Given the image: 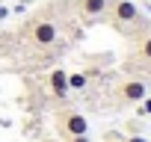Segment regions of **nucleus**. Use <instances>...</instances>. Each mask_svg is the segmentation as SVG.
Masks as SVG:
<instances>
[{
  "mask_svg": "<svg viewBox=\"0 0 151 142\" xmlns=\"http://www.w3.org/2000/svg\"><path fill=\"white\" fill-rule=\"evenodd\" d=\"M21 36L33 47H50L59 39V27H56V21H50L45 15H36V18H30V21L21 24Z\"/></svg>",
  "mask_w": 151,
  "mask_h": 142,
  "instance_id": "f257e3e1",
  "label": "nucleus"
},
{
  "mask_svg": "<svg viewBox=\"0 0 151 142\" xmlns=\"http://www.w3.org/2000/svg\"><path fill=\"white\" fill-rule=\"evenodd\" d=\"M56 130H59V136H65V139L83 136V133H89V121H86V115L77 113V110H62V113L56 115Z\"/></svg>",
  "mask_w": 151,
  "mask_h": 142,
  "instance_id": "f03ea898",
  "label": "nucleus"
},
{
  "mask_svg": "<svg viewBox=\"0 0 151 142\" xmlns=\"http://www.w3.org/2000/svg\"><path fill=\"white\" fill-rule=\"evenodd\" d=\"M107 12H110L113 24H133V21H139V9H136L133 0H110Z\"/></svg>",
  "mask_w": 151,
  "mask_h": 142,
  "instance_id": "7ed1b4c3",
  "label": "nucleus"
},
{
  "mask_svg": "<svg viewBox=\"0 0 151 142\" xmlns=\"http://www.w3.org/2000/svg\"><path fill=\"white\" fill-rule=\"evenodd\" d=\"M119 98L127 101V104H139L142 98H148V86L145 80H124L119 86Z\"/></svg>",
  "mask_w": 151,
  "mask_h": 142,
  "instance_id": "20e7f679",
  "label": "nucleus"
},
{
  "mask_svg": "<svg viewBox=\"0 0 151 142\" xmlns=\"http://www.w3.org/2000/svg\"><path fill=\"white\" fill-rule=\"evenodd\" d=\"M74 6H77V12H80L83 18L95 21V18L107 15V9H110V0H74Z\"/></svg>",
  "mask_w": 151,
  "mask_h": 142,
  "instance_id": "39448f33",
  "label": "nucleus"
},
{
  "mask_svg": "<svg viewBox=\"0 0 151 142\" xmlns=\"http://www.w3.org/2000/svg\"><path fill=\"white\" fill-rule=\"evenodd\" d=\"M47 86H50L53 98H65V95H68V71L53 68L50 74H47Z\"/></svg>",
  "mask_w": 151,
  "mask_h": 142,
  "instance_id": "423d86ee",
  "label": "nucleus"
},
{
  "mask_svg": "<svg viewBox=\"0 0 151 142\" xmlns=\"http://www.w3.org/2000/svg\"><path fill=\"white\" fill-rule=\"evenodd\" d=\"M86 83H89L86 71H77V74H68V92H83V89H86Z\"/></svg>",
  "mask_w": 151,
  "mask_h": 142,
  "instance_id": "0eeeda50",
  "label": "nucleus"
},
{
  "mask_svg": "<svg viewBox=\"0 0 151 142\" xmlns=\"http://www.w3.org/2000/svg\"><path fill=\"white\" fill-rule=\"evenodd\" d=\"M136 53H139L145 62H151V36H145V39L136 44Z\"/></svg>",
  "mask_w": 151,
  "mask_h": 142,
  "instance_id": "6e6552de",
  "label": "nucleus"
},
{
  "mask_svg": "<svg viewBox=\"0 0 151 142\" xmlns=\"http://www.w3.org/2000/svg\"><path fill=\"white\" fill-rule=\"evenodd\" d=\"M139 115H151V98H142L139 101Z\"/></svg>",
  "mask_w": 151,
  "mask_h": 142,
  "instance_id": "1a4fd4ad",
  "label": "nucleus"
},
{
  "mask_svg": "<svg viewBox=\"0 0 151 142\" xmlns=\"http://www.w3.org/2000/svg\"><path fill=\"white\" fill-rule=\"evenodd\" d=\"M68 142H89V136H86V133H83V136H71Z\"/></svg>",
  "mask_w": 151,
  "mask_h": 142,
  "instance_id": "9d476101",
  "label": "nucleus"
},
{
  "mask_svg": "<svg viewBox=\"0 0 151 142\" xmlns=\"http://www.w3.org/2000/svg\"><path fill=\"white\" fill-rule=\"evenodd\" d=\"M127 142H148V139H145V136H130Z\"/></svg>",
  "mask_w": 151,
  "mask_h": 142,
  "instance_id": "9b49d317",
  "label": "nucleus"
},
{
  "mask_svg": "<svg viewBox=\"0 0 151 142\" xmlns=\"http://www.w3.org/2000/svg\"><path fill=\"white\" fill-rule=\"evenodd\" d=\"M0 18H6V6H0Z\"/></svg>",
  "mask_w": 151,
  "mask_h": 142,
  "instance_id": "f8f14e48",
  "label": "nucleus"
}]
</instances>
